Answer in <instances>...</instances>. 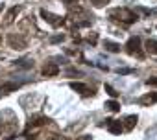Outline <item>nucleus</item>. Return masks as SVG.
I'll list each match as a JSON object with an SVG mask.
<instances>
[{"mask_svg": "<svg viewBox=\"0 0 157 140\" xmlns=\"http://www.w3.org/2000/svg\"><path fill=\"white\" fill-rule=\"evenodd\" d=\"M17 116L13 114V111L6 109L0 112V134H13L17 131Z\"/></svg>", "mask_w": 157, "mask_h": 140, "instance_id": "obj_1", "label": "nucleus"}, {"mask_svg": "<svg viewBox=\"0 0 157 140\" xmlns=\"http://www.w3.org/2000/svg\"><path fill=\"white\" fill-rule=\"evenodd\" d=\"M109 19H113L117 22H124V24H133L139 17H137V13H133L128 8H117V9L109 11Z\"/></svg>", "mask_w": 157, "mask_h": 140, "instance_id": "obj_2", "label": "nucleus"}, {"mask_svg": "<svg viewBox=\"0 0 157 140\" xmlns=\"http://www.w3.org/2000/svg\"><path fill=\"white\" fill-rule=\"evenodd\" d=\"M126 52L129 55H137V57H142L144 52H142V44H140V37H131L128 42H126Z\"/></svg>", "mask_w": 157, "mask_h": 140, "instance_id": "obj_3", "label": "nucleus"}, {"mask_svg": "<svg viewBox=\"0 0 157 140\" xmlns=\"http://www.w3.org/2000/svg\"><path fill=\"white\" fill-rule=\"evenodd\" d=\"M41 17H43V20L48 22L52 28H59V26H63V22H65L63 17H59V15H56V13H50V11H46V9H41Z\"/></svg>", "mask_w": 157, "mask_h": 140, "instance_id": "obj_4", "label": "nucleus"}, {"mask_svg": "<svg viewBox=\"0 0 157 140\" xmlns=\"http://www.w3.org/2000/svg\"><path fill=\"white\" fill-rule=\"evenodd\" d=\"M8 44H10V48H13V50H24V48H26V39H22L21 35L11 33V35L8 37Z\"/></svg>", "mask_w": 157, "mask_h": 140, "instance_id": "obj_5", "label": "nucleus"}, {"mask_svg": "<svg viewBox=\"0 0 157 140\" xmlns=\"http://www.w3.org/2000/svg\"><path fill=\"white\" fill-rule=\"evenodd\" d=\"M107 122V131L111 133V134H120L122 131H124V123L120 122V120H105Z\"/></svg>", "mask_w": 157, "mask_h": 140, "instance_id": "obj_6", "label": "nucleus"}, {"mask_svg": "<svg viewBox=\"0 0 157 140\" xmlns=\"http://www.w3.org/2000/svg\"><path fill=\"white\" fill-rule=\"evenodd\" d=\"M70 89L76 90V92H80L82 96H91V94H93V89H89L87 85H83V83H80V81H72V83H70Z\"/></svg>", "mask_w": 157, "mask_h": 140, "instance_id": "obj_7", "label": "nucleus"}, {"mask_svg": "<svg viewBox=\"0 0 157 140\" xmlns=\"http://www.w3.org/2000/svg\"><path fill=\"white\" fill-rule=\"evenodd\" d=\"M139 103H140L142 107H150V105L157 103V92H148V94L140 96V98H139Z\"/></svg>", "mask_w": 157, "mask_h": 140, "instance_id": "obj_8", "label": "nucleus"}, {"mask_svg": "<svg viewBox=\"0 0 157 140\" xmlns=\"http://www.w3.org/2000/svg\"><path fill=\"white\" fill-rule=\"evenodd\" d=\"M21 13V8L19 6H15V8H11L8 13H6V17H4V26H10V24H13L15 22V17Z\"/></svg>", "mask_w": 157, "mask_h": 140, "instance_id": "obj_9", "label": "nucleus"}, {"mask_svg": "<svg viewBox=\"0 0 157 140\" xmlns=\"http://www.w3.org/2000/svg\"><path fill=\"white\" fill-rule=\"evenodd\" d=\"M43 74L44 76H57L59 74V66L56 63H46L44 68H43Z\"/></svg>", "mask_w": 157, "mask_h": 140, "instance_id": "obj_10", "label": "nucleus"}, {"mask_svg": "<svg viewBox=\"0 0 157 140\" xmlns=\"http://www.w3.org/2000/svg\"><path fill=\"white\" fill-rule=\"evenodd\" d=\"M50 120L48 118H44V116H35L33 120H30V125H28V129H26V133L30 131V129H33V127H39V125H44V123H48Z\"/></svg>", "mask_w": 157, "mask_h": 140, "instance_id": "obj_11", "label": "nucleus"}, {"mask_svg": "<svg viewBox=\"0 0 157 140\" xmlns=\"http://www.w3.org/2000/svg\"><path fill=\"white\" fill-rule=\"evenodd\" d=\"M137 120H139V118H137L135 114H129V116H126V118H124V122H126V123H124V127H126L128 131H131V129L135 127V123H137Z\"/></svg>", "mask_w": 157, "mask_h": 140, "instance_id": "obj_12", "label": "nucleus"}, {"mask_svg": "<svg viewBox=\"0 0 157 140\" xmlns=\"http://www.w3.org/2000/svg\"><path fill=\"white\" fill-rule=\"evenodd\" d=\"M17 89H19L17 83H6V85L0 87V96H2V94H10V92H13V90H17Z\"/></svg>", "mask_w": 157, "mask_h": 140, "instance_id": "obj_13", "label": "nucleus"}, {"mask_svg": "<svg viewBox=\"0 0 157 140\" xmlns=\"http://www.w3.org/2000/svg\"><path fill=\"white\" fill-rule=\"evenodd\" d=\"M104 46H105V50H107V52H113V53L120 52V44H118V42H113V41H104Z\"/></svg>", "mask_w": 157, "mask_h": 140, "instance_id": "obj_14", "label": "nucleus"}, {"mask_svg": "<svg viewBox=\"0 0 157 140\" xmlns=\"http://www.w3.org/2000/svg\"><path fill=\"white\" fill-rule=\"evenodd\" d=\"M105 109H109L111 112H118L120 111V103L115 101V100H109V101H105Z\"/></svg>", "mask_w": 157, "mask_h": 140, "instance_id": "obj_15", "label": "nucleus"}, {"mask_svg": "<svg viewBox=\"0 0 157 140\" xmlns=\"http://www.w3.org/2000/svg\"><path fill=\"white\" fill-rule=\"evenodd\" d=\"M146 50H148L150 53H157V41H153V39L146 41Z\"/></svg>", "mask_w": 157, "mask_h": 140, "instance_id": "obj_16", "label": "nucleus"}, {"mask_svg": "<svg viewBox=\"0 0 157 140\" xmlns=\"http://www.w3.org/2000/svg\"><path fill=\"white\" fill-rule=\"evenodd\" d=\"M104 89H105V92H107V94H109L113 100H115V98H118V92H117V90H115L111 85H107V83H105V87H104Z\"/></svg>", "mask_w": 157, "mask_h": 140, "instance_id": "obj_17", "label": "nucleus"}, {"mask_svg": "<svg viewBox=\"0 0 157 140\" xmlns=\"http://www.w3.org/2000/svg\"><path fill=\"white\" fill-rule=\"evenodd\" d=\"M91 4H93V8H104L109 4V0H91Z\"/></svg>", "mask_w": 157, "mask_h": 140, "instance_id": "obj_18", "label": "nucleus"}, {"mask_svg": "<svg viewBox=\"0 0 157 140\" xmlns=\"http://www.w3.org/2000/svg\"><path fill=\"white\" fill-rule=\"evenodd\" d=\"M96 39H98V37H96V33H91V35L87 37V41H89L91 44H96Z\"/></svg>", "mask_w": 157, "mask_h": 140, "instance_id": "obj_19", "label": "nucleus"}, {"mask_svg": "<svg viewBox=\"0 0 157 140\" xmlns=\"http://www.w3.org/2000/svg\"><path fill=\"white\" fill-rule=\"evenodd\" d=\"M146 85H157V76H155V78H150V79H146Z\"/></svg>", "mask_w": 157, "mask_h": 140, "instance_id": "obj_20", "label": "nucleus"}, {"mask_svg": "<svg viewBox=\"0 0 157 140\" xmlns=\"http://www.w3.org/2000/svg\"><path fill=\"white\" fill-rule=\"evenodd\" d=\"M76 140H93V136H89V134H82V136H78Z\"/></svg>", "mask_w": 157, "mask_h": 140, "instance_id": "obj_21", "label": "nucleus"}, {"mask_svg": "<svg viewBox=\"0 0 157 140\" xmlns=\"http://www.w3.org/2000/svg\"><path fill=\"white\" fill-rule=\"evenodd\" d=\"M129 72H131V68H122V70L118 68V74H129Z\"/></svg>", "mask_w": 157, "mask_h": 140, "instance_id": "obj_22", "label": "nucleus"}, {"mask_svg": "<svg viewBox=\"0 0 157 140\" xmlns=\"http://www.w3.org/2000/svg\"><path fill=\"white\" fill-rule=\"evenodd\" d=\"M57 41H63V35H57V37H52V42H57Z\"/></svg>", "mask_w": 157, "mask_h": 140, "instance_id": "obj_23", "label": "nucleus"}, {"mask_svg": "<svg viewBox=\"0 0 157 140\" xmlns=\"http://www.w3.org/2000/svg\"><path fill=\"white\" fill-rule=\"evenodd\" d=\"M78 2V0H65V4H68V6H74Z\"/></svg>", "mask_w": 157, "mask_h": 140, "instance_id": "obj_24", "label": "nucleus"}, {"mask_svg": "<svg viewBox=\"0 0 157 140\" xmlns=\"http://www.w3.org/2000/svg\"><path fill=\"white\" fill-rule=\"evenodd\" d=\"M2 8H4V6H2V4H0V13H2Z\"/></svg>", "mask_w": 157, "mask_h": 140, "instance_id": "obj_25", "label": "nucleus"}, {"mask_svg": "<svg viewBox=\"0 0 157 140\" xmlns=\"http://www.w3.org/2000/svg\"><path fill=\"white\" fill-rule=\"evenodd\" d=\"M0 44H2V35H0Z\"/></svg>", "mask_w": 157, "mask_h": 140, "instance_id": "obj_26", "label": "nucleus"}]
</instances>
